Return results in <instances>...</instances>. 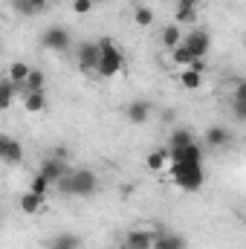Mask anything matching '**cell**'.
<instances>
[{"label":"cell","instance_id":"obj_1","mask_svg":"<svg viewBox=\"0 0 246 249\" xmlns=\"http://www.w3.org/2000/svg\"><path fill=\"white\" fill-rule=\"evenodd\" d=\"M61 197H93L99 191V174L93 168H72L55 183Z\"/></svg>","mask_w":246,"mask_h":249},{"label":"cell","instance_id":"obj_2","mask_svg":"<svg viewBox=\"0 0 246 249\" xmlns=\"http://www.w3.org/2000/svg\"><path fill=\"white\" fill-rule=\"evenodd\" d=\"M168 174L183 191H200L206 183V171L203 162H191V160H171L168 162Z\"/></svg>","mask_w":246,"mask_h":249},{"label":"cell","instance_id":"obj_3","mask_svg":"<svg viewBox=\"0 0 246 249\" xmlns=\"http://www.w3.org/2000/svg\"><path fill=\"white\" fill-rule=\"evenodd\" d=\"M124 70V53L110 41V38H99V61H96V72L99 78H113Z\"/></svg>","mask_w":246,"mask_h":249},{"label":"cell","instance_id":"obj_4","mask_svg":"<svg viewBox=\"0 0 246 249\" xmlns=\"http://www.w3.org/2000/svg\"><path fill=\"white\" fill-rule=\"evenodd\" d=\"M41 47L44 50H50V53H67L70 47H72V38H70V29L67 26H47L44 29V35H41Z\"/></svg>","mask_w":246,"mask_h":249},{"label":"cell","instance_id":"obj_5","mask_svg":"<svg viewBox=\"0 0 246 249\" xmlns=\"http://www.w3.org/2000/svg\"><path fill=\"white\" fill-rule=\"evenodd\" d=\"M232 139H235V133H232L226 124H211V127L203 133V148H209V151H223V148L232 145Z\"/></svg>","mask_w":246,"mask_h":249},{"label":"cell","instance_id":"obj_6","mask_svg":"<svg viewBox=\"0 0 246 249\" xmlns=\"http://www.w3.org/2000/svg\"><path fill=\"white\" fill-rule=\"evenodd\" d=\"M180 44H183V47L188 50V53H191V55H194V58H203V55H209V47H211V35H209L206 29H191V32L185 35Z\"/></svg>","mask_w":246,"mask_h":249},{"label":"cell","instance_id":"obj_7","mask_svg":"<svg viewBox=\"0 0 246 249\" xmlns=\"http://www.w3.org/2000/svg\"><path fill=\"white\" fill-rule=\"evenodd\" d=\"M96 61H99V41H81L75 50V64L81 72H96Z\"/></svg>","mask_w":246,"mask_h":249},{"label":"cell","instance_id":"obj_8","mask_svg":"<svg viewBox=\"0 0 246 249\" xmlns=\"http://www.w3.org/2000/svg\"><path fill=\"white\" fill-rule=\"evenodd\" d=\"M70 171H72L70 162H67V160H55V157H47V160L41 162V168H38V174H41L50 186H55L64 174H70Z\"/></svg>","mask_w":246,"mask_h":249},{"label":"cell","instance_id":"obj_9","mask_svg":"<svg viewBox=\"0 0 246 249\" xmlns=\"http://www.w3.org/2000/svg\"><path fill=\"white\" fill-rule=\"evenodd\" d=\"M151 113H154V107H151V102H145V99H136V102H130V105H127V110H124L127 122L136 124V127H139V124H148Z\"/></svg>","mask_w":246,"mask_h":249},{"label":"cell","instance_id":"obj_10","mask_svg":"<svg viewBox=\"0 0 246 249\" xmlns=\"http://www.w3.org/2000/svg\"><path fill=\"white\" fill-rule=\"evenodd\" d=\"M151 249H188V241L177 232H157L154 229V244Z\"/></svg>","mask_w":246,"mask_h":249},{"label":"cell","instance_id":"obj_11","mask_svg":"<svg viewBox=\"0 0 246 249\" xmlns=\"http://www.w3.org/2000/svg\"><path fill=\"white\" fill-rule=\"evenodd\" d=\"M154 244V229H130L124 235V249H151Z\"/></svg>","mask_w":246,"mask_h":249},{"label":"cell","instance_id":"obj_12","mask_svg":"<svg viewBox=\"0 0 246 249\" xmlns=\"http://www.w3.org/2000/svg\"><path fill=\"white\" fill-rule=\"evenodd\" d=\"M191 142H197V139H194V133H191L188 127H174V130H171V139H168V145H165V148H168V154H171V151L188 148Z\"/></svg>","mask_w":246,"mask_h":249},{"label":"cell","instance_id":"obj_13","mask_svg":"<svg viewBox=\"0 0 246 249\" xmlns=\"http://www.w3.org/2000/svg\"><path fill=\"white\" fill-rule=\"evenodd\" d=\"M232 110H235V119H238V122H246V81H238V84H235Z\"/></svg>","mask_w":246,"mask_h":249},{"label":"cell","instance_id":"obj_14","mask_svg":"<svg viewBox=\"0 0 246 249\" xmlns=\"http://www.w3.org/2000/svg\"><path fill=\"white\" fill-rule=\"evenodd\" d=\"M18 206H20V212H23V214H38V212L44 209V197H41V194L26 191V194H20Z\"/></svg>","mask_w":246,"mask_h":249},{"label":"cell","instance_id":"obj_15","mask_svg":"<svg viewBox=\"0 0 246 249\" xmlns=\"http://www.w3.org/2000/svg\"><path fill=\"white\" fill-rule=\"evenodd\" d=\"M159 38H162V47H165V50L171 53V50H174V47H177V44L183 41V29H180L177 23H168V26H165V29L159 32Z\"/></svg>","mask_w":246,"mask_h":249},{"label":"cell","instance_id":"obj_16","mask_svg":"<svg viewBox=\"0 0 246 249\" xmlns=\"http://www.w3.org/2000/svg\"><path fill=\"white\" fill-rule=\"evenodd\" d=\"M44 84H47V75H44V70H29L26 81H23L18 90H23V93H35V90H44Z\"/></svg>","mask_w":246,"mask_h":249},{"label":"cell","instance_id":"obj_17","mask_svg":"<svg viewBox=\"0 0 246 249\" xmlns=\"http://www.w3.org/2000/svg\"><path fill=\"white\" fill-rule=\"evenodd\" d=\"M23 107L29 113H41L47 107V93L44 90H35V93H23Z\"/></svg>","mask_w":246,"mask_h":249},{"label":"cell","instance_id":"obj_18","mask_svg":"<svg viewBox=\"0 0 246 249\" xmlns=\"http://www.w3.org/2000/svg\"><path fill=\"white\" fill-rule=\"evenodd\" d=\"M3 162H9V165H20V162H23V145H20L18 139H9V142H6Z\"/></svg>","mask_w":246,"mask_h":249},{"label":"cell","instance_id":"obj_19","mask_svg":"<svg viewBox=\"0 0 246 249\" xmlns=\"http://www.w3.org/2000/svg\"><path fill=\"white\" fill-rule=\"evenodd\" d=\"M145 165H148L151 171H165V168H168V148H157V151H151L148 160H145Z\"/></svg>","mask_w":246,"mask_h":249},{"label":"cell","instance_id":"obj_20","mask_svg":"<svg viewBox=\"0 0 246 249\" xmlns=\"http://www.w3.org/2000/svg\"><path fill=\"white\" fill-rule=\"evenodd\" d=\"M177 78H180V84H183L185 90H200V87H203V72H197V70H191V67H185Z\"/></svg>","mask_w":246,"mask_h":249},{"label":"cell","instance_id":"obj_21","mask_svg":"<svg viewBox=\"0 0 246 249\" xmlns=\"http://www.w3.org/2000/svg\"><path fill=\"white\" fill-rule=\"evenodd\" d=\"M133 23H136V26H142V29L154 26V9H151V6H145V3H139V6L133 9Z\"/></svg>","mask_w":246,"mask_h":249},{"label":"cell","instance_id":"obj_22","mask_svg":"<svg viewBox=\"0 0 246 249\" xmlns=\"http://www.w3.org/2000/svg\"><path fill=\"white\" fill-rule=\"evenodd\" d=\"M50 247H61V249H81V238L75 232H61L50 241Z\"/></svg>","mask_w":246,"mask_h":249},{"label":"cell","instance_id":"obj_23","mask_svg":"<svg viewBox=\"0 0 246 249\" xmlns=\"http://www.w3.org/2000/svg\"><path fill=\"white\" fill-rule=\"evenodd\" d=\"M29 64H23V61H15L12 67H9V81L15 84V87H20L23 81H26V75H29Z\"/></svg>","mask_w":246,"mask_h":249},{"label":"cell","instance_id":"obj_24","mask_svg":"<svg viewBox=\"0 0 246 249\" xmlns=\"http://www.w3.org/2000/svg\"><path fill=\"white\" fill-rule=\"evenodd\" d=\"M15 93H18V87L9 78H0V110H6L15 102Z\"/></svg>","mask_w":246,"mask_h":249},{"label":"cell","instance_id":"obj_25","mask_svg":"<svg viewBox=\"0 0 246 249\" xmlns=\"http://www.w3.org/2000/svg\"><path fill=\"white\" fill-rule=\"evenodd\" d=\"M174 23L177 26H194L197 23V12L194 9H177L174 12Z\"/></svg>","mask_w":246,"mask_h":249},{"label":"cell","instance_id":"obj_26","mask_svg":"<svg viewBox=\"0 0 246 249\" xmlns=\"http://www.w3.org/2000/svg\"><path fill=\"white\" fill-rule=\"evenodd\" d=\"M171 61H174V64H180V67H188V64L194 61V55H191V53L185 50L183 44H177V47L171 50Z\"/></svg>","mask_w":246,"mask_h":249},{"label":"cell","instance_id":"obj_27","mask_svg":"<svg viewBox=\"0 0 246 249\" xmlns=\"http://www.w3.org/2000/svg\"><path fill=\"white\" fill-rule=\"evenodd\" d=\"M29 191H32V194H41V197H47V191H50V183H47L41 174H35V177H32V183H29Z\"/></svg>","mask_w":246,"mask_h":249},{"label":"cell","instance_id":"obj_28","mask_svg":"<svg viewBox=\"0 0 246 249\" xmlns=\"http://www.w3.org/2000/svg\"><path fill=\"white\" fill-rule=\"evenodd\" d=\"M12 6H15V12H18V15H23V18H35L32 6H29L26 0H12Z\"/></svg>","mask_w":246,"mask_h":249},{"label":"cell","instance_id":"obj_29","mask_svg":"<svg viewBox=\"0 0 246 249\" xmlns=\"http://www.w3.org/2000/svg\"><path fill=\"white\" fill-rule=\"evenodd\" d=\"M72 12L75 15H87V12H93V3L90 0H72Z\"/></svg>","mask_w":246,"mask_h":249},{"label":"cell","instance_id":"obj_30","mask_svg":"<svg viewBox=\"0 0 246 249\" xmlns=\"http://www.w3.org/2000/svg\"><path fill=\"white\" fill-rule=\"evenodd\" d=\"M159 119H162V124H174L177 122V110L174 107H165V110H159Z\"/></svg>","mask_w":246,"mask_h":249},{"label":"cell","instance_id":"obj_31","mask_svg":"<svg viewBox=\"0 0 246 249\" xmlns=\"http://www.w3.org/2000/svg\"><path fill=\"white\" fill-rule=\"evenodd\" d=\"M26 3L32 6V12H35V15H44V12L50 9V0H26Z\"/></svg>","mask_w":246,"mask_h":249},{"label":"cell","instance_id":"obj_32","mask_svg":"<svg viewBox=\"0 0 246 249\" xmlns=\"http://www.w3.org/2000/svg\"><path fill=\"white\" fill-rule=\"evenodd\" d=\"M200 3L203 0H177V9H194V12H200Z\"/></svg>","mask_w":246,"mask_h":249},{"label":"cell","instance_id":"obj_33","mask_svg":"<svg viewBox=\"0 0 246 249\" xmlns=\"http://www.w3.org/2000/svg\"><path fill=\"white\" fill-rule=\"evenodd\" d=\"M50 157H55V160H67V148H64V145H55Z\"/></svg>","mask_w":246,"mask_h":249},{"label":"cell","instance_id":"obj_34","mask_svg":"<svg viewBox=\"0 0 246 249\" xmlns=\"http://www.w3.org/2000/svg\"><path fill=\"white\" fill-rule=\"evenodd\" d=\"M6 142H9V136H0V162H3V151H6Z\"/></svg>","mask_w":246,"mask_h":249},{"label":"cell","instance_id":"obj_35","mask_svg":"<svg viewBox=\"0 0 246 249\" xmlns=\"http://www.w3.org/2000/svg\"><path fill=\"white\" fill-rule=\"evenodd\" d=\"M90 3H93V6H99V3H107V0H90Z\"/></svg>","mask_w":246,"mask_h":249},{"label":"cell","instance_id":"obj_36","mask_svg":"<svg viewBox=\"0 0 246 249\" xmlns=\"http://www.w3.org/2000/svg\"><path fill=\"white\" fill-rule=\"evenodd\" d=\"M50 249H61V247H50Z\"/></svg>","mask_w":246,"mask_h":249},{"label":"cell","instance_id":"obj_37","mask_svg":"<svg viewBox=\"0 0 246 249\" xmlns=\"http://www.w3.org/2000/svg\"><path fill=\"white\" fill-rule=\"evenodd\" d=\"M113 249H124V247H113Z\"/></svg>","mask_w":246,"mask_h":249}]
</instances>
